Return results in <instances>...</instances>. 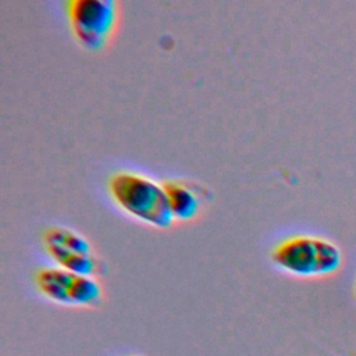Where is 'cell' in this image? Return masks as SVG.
<instances>
[{
  "instance_id": "277c9868",
  "label": "cell",
  "mask_w": 356,
  "mask_h": 356,
  "mask_svg": "<svg viewBox=\"0 0 356 356\" xmlns=\"http://www.w3.org/2000/svg\"><path fill=\"white\" fill-rule=\"evenodd\" d=\"M67 17L76 42L86 50L99 51L115 31L118 8L113 0H71Z\"/></svg>"
},
{
  "instance_id": "8992f818",
  "label": "cell",
  "mask_w": 356,
  "mask_h": 356,
  "mask_svg": "<svg viewBox=\"0 0 356 356\" xmlns=\"http://www.w3.org/2000/svg\"><path fill=\"white\" fill-rule=\"evenodd\" d=\"M163 188L174 220L191 221L199 214L200 197L185 182L168 179L163 182Z\"/></svg>"
},
{
  "instance_id": "6da1fadb",
  "label": "cell",
  "mask_w": 356,
  "mask_h": 356,
  "mask_svg": "<svg viewBox=\"0 0 356 356\" xmlns=\"http://www.w3.org/2000/svg\"><path fill=\"white\" fill-rule=\"evenodd\" d=\"M273 264L296 278H325L337 274L343 261L341 248L331 239L296 234L280 241L271 250Z\"/></svg>"
},
{
  "instance_id": "7a4b0ae2",
  "label": "cell",
  "mask_w": 356,
  "mask_h": 356,
  "mask_svg": "<svg viewBox=\"0 0 356 356\" xmlns=\"http://www.w3.org/2000/svg\"><path fill=\"white\" fill-rule=\"evenodd\" d=\"M107 189L113 202L135 220L156 228H168L174 222L163 184L122 170L108 178Z\"/></svg>"
},
{
  "instance_id": "3957f363",
  "label": "cell",
  "mask_w": 356,
  "mask_h": 356,
  "mask_svg": "<svg viewBox=\"0 0 356 356\" xmlns=\"http://www.w3.org/2000/svg\"><path fill=\"white\" fill-rule=\"evenodd\" d=\"M33 284L44 299L61 306L96 309L104 298L97 277L75 274L57 266L38 268Z\"/></svg>"
},
{
  "instance_id": "ba28073f",
  "label": "cell",
  "mask_w": 356,
  "mask_h": 356,
  "mask_svg": "<svg viewBox=\"0 0 356 356\" xmlns=\"http://www.w3.org/2000/svg\"><path fill=\"white\" fill-rule=\"evenodd\" d=\"M127 356H143V355H127Z\"/></svg>"
},
{
  "instance_id": "5b68a950",
  "label": "cell",
  "mask_w": 356,
  "mask_h": 356,
  "mask_svg": "<svg viewBox=\"0 0 356 356\" xmlns=\"http://www.w3.org/2000/svg\"><path fill=\"white\" fill-rule=\"evenodd\" d=\"M43 246L57 267L82 275H97L100 263L89 241L65 227H49L43 232Z\"/></svg>"
},
{
  "instance_id": "52a82bcc",
  "label": "cell",
  "mask_w": 356,
  "mask_h": 356,
  "mask_svg": "<svg viewBox=\"0 0 356 356\" xmlns=\"http://www.w3.org/2000/svg\"><path fill=\"white\" fill-rule=\"evenodd\" d=\"M353 295L356 298V280H355V284H353Z\"/></svg>"
}]
</instances>
